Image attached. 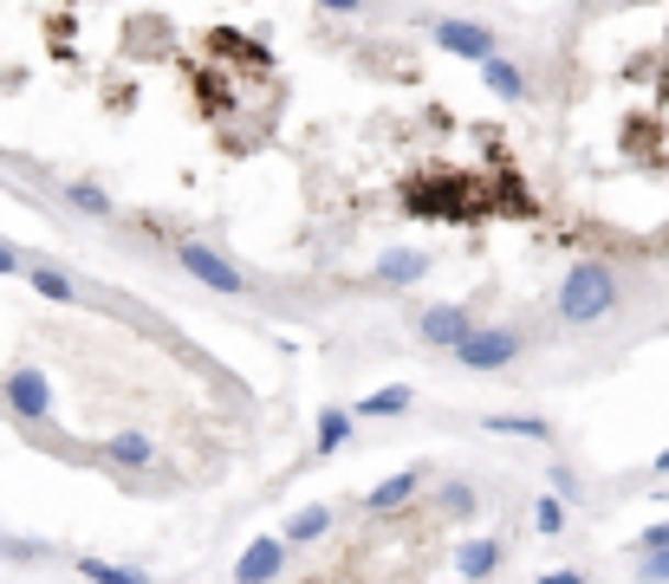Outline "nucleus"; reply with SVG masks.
<instances>
[{"instance_id":"1","label":"nucleus","mask_w":669,"mask_h":584,"mask_svg":"<svg viewBox=\"0 0 669 584\" xmlns=\"http://www.w3.org/2000/svg\"><path fill=\"white\" fill-rule=\"evenodd\" d=\"M611 299H617V287H611L604 267H572L566 287H559V318L566 325H592V318L611 312Z\"/></svg>"},{"instance_id":"2","label":"nucleus","mask_w":669,"mask_h":584,"mask_svg":"<svg viewBox=\"0 0 669 584\" xmlns=\"http://www.w3.org/2000/svg\"><path fill=\"white\" fill-rule=\"evenodd\" d=\"M176 260H182V267L202 280V287L227 292V299H241V292H247V273H234L222 254H215V247H202V240H182V247H176Z\"/></svg>"},{"instance_id":"3","label":"nucleus","mask_w":669,"mask_h":584,"mask_svg":"<svg viewBox=\"0 0 669 584\" xmlns=\"http://www.w3.org/2000/svg\"><path fill=\"white\" fill-rule=\"evenodd\" d=\"M0 396H7V409L13 416H26V423H40L46 409H53V396H46V377L40 370H7V383H0Z\"/></svg>"},{"instance_id":"4","label":"nucleus","mask_w":669,"mask_h":584,"mask_svg":"<svg viewBox=\"0 0 669 584\" xmlns=\"http://www.w3.org/2000/svg\"><path fill=\"white\" fill-rule=\"evenodd\" d=\"M514 351H521V345H514V332H468V338L455 345V358H461L468 370H501Z\"/></svg>"},{"instance_id":"5","label":"nucleus","mask_w":669,"mask_h":584,"mask_svg":"<svg viewBox=\"0 0 669 584\" xmlns=\"http://www.w3.org/2000/svg\"><path fill=\"white\" fill-rule=\"evenodd\" d=\"M416 338H423V345H461V338H468V312H461V305L423 312V318H416Z\"/></svg>"},{"instance_id":"6","label":"nucleus","mask_w":669,"mask_h":584,"mask_svg":"<svg viewBox=\"0 0 669 584\" xmlns=\"http://www.w3.org/2000/svg\"><path fill=\"white\" fill-rule=\"evenodd\" d=\"M267 579H280V539H260L241 559V584H267Z\"/></svg>"},{"instance_id":"7","label":"nucleus","mask_w":669,"mask_h":584,"mask_svg":"<svg viewBox=\"0 0 669 584\" xmlns=\"http://www.w3.org/2000/svg\"><path fill=\"white\" fill-rule=\"evenodd\" d=\"M26 280H33V292H40V299H53V305H73V299H78L73 280H66L59 267H26Z\"/></svg>"},{"instance_id":"8","label":"nucleus","mask_w":669,"mask_h":584,"mask_svg":"<svg viewBox=\"0 0 669 584\" xmlns=\"http://www.w3.org/2000/svg\"><path fill=\"white\" fill-rule=\"evenodd\" d=\"M78 572H85L91 584H149L137 565H104V559H78Z\"/></svg>"},{"instance_id":"9","label":"nucleus","mask_w":669,"mask_h":584,"mask_svg":"<svg viewBox=\"0 0 669 584\" xmlns=\"http://www.w3.org/2000/svg\"><path fill=\"white\" fill-rule=\"evenodd\" d=\"M410 494H416V474H397V481H383L371 494V513H390L397 501H410Z\"/></svg>"},{"instance_id":"10","label":"nucleus","mask_w":669,"mask_h":584,"mask_svg":"<svg viewBox=\"0 0 669 584\" xmlns=\"http://www.w3.org/2000/svg\"><path fill=\"white\" fill-rule=\"evenodd\" d=\"M494 559H501V546H468V552H461V579H488Z\"/></svg>"},{"instance_id":"11","label":"nucleus","mask_w":669,"mask_h":584,"mask_svg":"<svg viewBox=\"0 0 669 584\" xmlns=\"http://www.w3.org/2000/svg\"><path fill=\"white\" fill-rule=\"evenodd\" d=\"M66 195H73V209H85V215H111V195H104V189H91V182H73Z\"/></svg>"},{"instance_id":"12","label":"nucleus","mask_w":669,"mask_h":584,"mask_svg":"<svg viewBox=\"0 0 669 584\" xmlns=\"http://www.w3.org/2000/svg\"><path fill=\"white\" fill-rule=\"evenodd\" d=\"M345 429H352V423H345V409H325V416H319V454H332V448L345 441Z\"/></svg>"},{"instance_id":"13","label":"nucleus","mask_w":669,"mask_h":584,"mask_svg":"<svg viewBox=\"0 0 669 584\" xmlns=\"http://www.w3.org/2000/svg\"><path fill=\"white\" fill-rule=\"evenodd\" d=\"M325 526H332V513H325V507H312V513H299L293 526H287V539H293V546H299V539H319Z\"/></svg>"},{"instance_id":"14","label":"nucleus","mask_w":669,"mask_h":584,"mask_svg":"<svg viewBox=\"0 0 669 584\" xmlns=\"http://www.w3.org/2000/svg\"><path fill=\"white\" fill-rule=\"evenodd\" d=\"M397 409H410V390H377L365 403V416H397Z\"/></svg>"},{"instance_id":"15","label":"nucleus","mask_w":669,"mask_h":584,"mask_svg":"<svg viewBox=\"0 0 669 584\" xmlns=\"http://www.w3.org/2000/svg\"><path fill=\"white\" fill-rule=\"evenodd\" d=\"M488 429H514V436H546L539 416H488Z\"/></svg>"},{"instance_id":"16","label":"nucleus","mask_w":669,"mask_h":584,"mask_svg":"<svg viewBox=\"0 0 669 584\" xmlns=\"http://www.w3.org/2000/svg\"><path fill=\"white\" fill-rule=\"evenodd\" d=\"M111 454H118V461H131V468H137V461H149V441L124 436V441H111Z\"/></svg>"},{"instance_id":"17","label":"nucleus","mask_w":669,"mask_h":584,"mask_svg":"<svg viewBox=\"0 0 669 584\" xmlns=\"http://www.w3.org/2000/svg\"><path fill=\"white\" fill-rule=\"evenodd\" d=\"M637 546H644V552H669V526H650V532H644Z\"/></svg>"},{"instance_id":"18","label":"nucleus","mask_w":669,"mask_h":584,"mask_svg":"<svg viewBox=\"0 0 669 584\" xmlns=\"http://www.w3.org/2000/svg\"><path fill=\"white\" fill-rule=\"evenodd\" d=\"M637 579H650V584L669 579V559H644V565H637Z\"/></svg>"},{"instance_id":"19","label":"nucleus","mask_w":669,"mask_h":584,"mask_svg":"<svg viewBox=\"0 0 669 584\" xmlns=\"http://www.w3.org/2000/svg\"><path fill=\"white\" fill-rule=\"evenodd\" d=\"M0 273H26V260H20V254H13L7 240H0Z\"/></svg>"},{"instance_id":"20","label":"nucleus","mask_w":669,"mask_h":584,"mask_svg":"<svg viewBox=\"0 0 669 584\" xmlns=\"http://www.w3.org/2000/svg\"><path fill=\"white\" fill-rule=\"evenodd\" d=\"M539 584H586L579 572H559V579H539Z\"/></svg>"}]
</instances>
